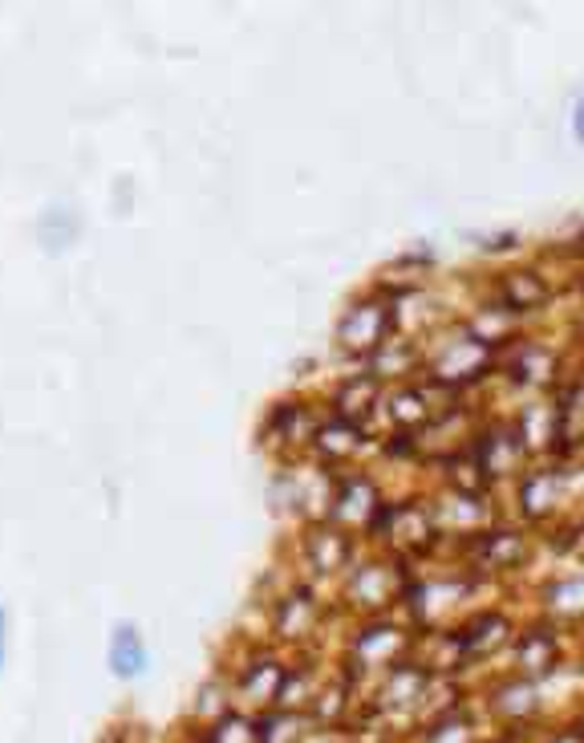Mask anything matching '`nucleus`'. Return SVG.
Here are the masks:
<instances>
[{"instance_id":"obj_1","label":"nucleus","mask_w":584,"mask_h":743,"mask_svg":"<svg viewBox=\"0 0 584 743\" xmlns=\"http://www.w3.org/2000/svg\"><path fill=\"white\" fill-rule=\"evenodd\" d=\"M110 667L118 679H135V675H142V667H147V650H142V638H138L130 626H123V630L114 634L110 643Z\"/></svg>"},{"instance_id":"obj_3","label":"nucleus","mask_w":584,"mask_h":743,"mask_svg":"<svg viewBox=\"0 0 584 743\" xmlns=\"http://www.w3.org/2000/svg\"><path fill=\"white\" fill-rule=\"evenodd\" d=\"M0 655H4V617H0Z\"/></svg>"},{"instance_id":"obj_2","label":"nucleus","mask_w":584,"mask_h":743,"mask_svg":"<svg viewBox=\"0 0 584 743\" xmlns=\"http://www.w3.org/2000/svg\"><path fill=\"white\" fill-rule=\"evenodd\" d=\"M576 135L584 139V102H581V110H576Z\"/></svg>"}]
</instances>
